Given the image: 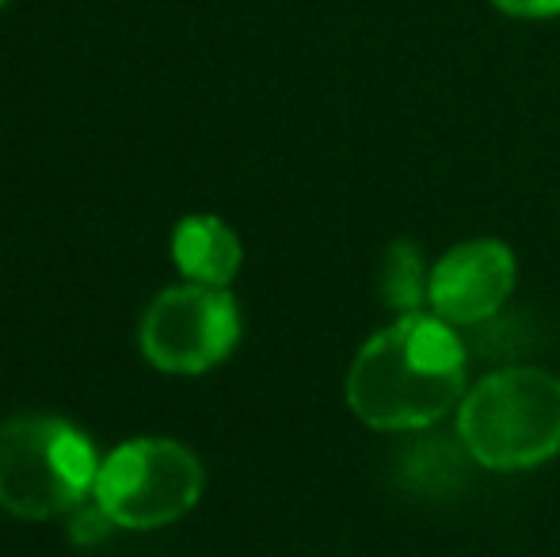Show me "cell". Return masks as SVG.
Wrapping results in <instances>:
<instances>
[{"mask_svg":"<svg viewBox=\"0 0 560 557\" xmlns=\"http://www.w3.org/2000/svg\"><path fill=\"white\" fill-rule=\"evenodd\" d=\"M465 348L450 321L400 313L374 333L347 371V405L366 428L420 431L465 397Z\"/></svg>","mask_w":560,"mask_h":557,"instance_id":"cell-1","label":"cell"},{"mask_svg":"<svg viewBox=\"0 0 560 557\" xmlns=\"http://www.w3.org/2000/svg\"><path fill=\"white\" fill-rule=\"evenodd\" d=\"M457 436L477 466L518 474L560 454V379L541 367H508L465 390Z\"/></svg>","mask_w":560,"mask_h":557,"instance_id":"cell-2","label":"cell"},{"mask_svg":"<svg viewBox=\"0 0 560 557\" xmlns=\"http://www.w3.org/2000/svg\"><path fill=\"white\" fill-rule=\"evenodd\" d=\"M100 459L89 436L54 417L0 423V508L20 520L66 515L96 489Z\"/></svg>","mask_w":560,"mask_h":557,"instance_id":"cell-3","label":"cell"},{"mask_svg":"<svg viewBox=\"0 0 560 557\" xmlns=\"http://www.w3.org/2000/svg\"><path fill=\"white\" fill-rule=\"evenodd\" d=\"M202 474L199 459L176 439H130L100 462L96 504L112 515L115 527L156 531L176 523L199 504Z\"/></svg>","mask_w":560,"mask_h":557,"instance_id":"cell-4","label":"cell"},{"mask_svg":"<svg viewBox=\"0 0 560 557\" xmlns=\"http://www.w3.org/2000/svg\"><path fill=\"white\" fill-rule=\"evenodd\" d=\"M241 340V310L225 287L184 282L149 302L138 328L141 356L164 374H202Z\"/></svg>","mask_w":560,"mask_h":557,"instance_id":"cell-5","label":"cell"},{"mask_svg":"<svg viewBox=\"0 0 560 557\" xmlns=\"http://www.w3.org/2000/svg\"><path fill=\"white\" fill-rule=\"evenodd\" d=\"M518 279V264L503 241L480 237L454 245L431 268L428 305L450 325H480L508 305Z\"/></svg>","mask_w":560,"mask_h":557,"instance_id":"cell-6","label":"cell"},{"mask_svg":"<svg viewBox=\"0 0 560 557\" xmlns=\"http://www.w3.org/2000/svg\"><path fill=\"white\" fill-rule=\"evenodd\" d=\"M172 260L187 282L229 287L241 271V241L214 214H191L172 233Z\"/></svg>","mask_w":560,"mask_h":557,"instance_id":"cell-7","label":"cell"},{"mask_svg":"<svg viewBox=\"0 0 560 557\" xmlns=\"http://www.w3.org/2000/svg\"><path fill=\"white\" fill-rule=\"evenodd\" d=\"M428 279L431 268L423 264L420 248L408 245V241H397L385 256L382 268V290L385 302L397 313H420V305L428 302Z\"/></svg>","mask_w":560,"mask_h":557,"instance_id":"cell-8","label":"cell"},{"mask_svg":"<svg viewBox=\"0 0 560 557\" xmlns=\"http://www.w3.org/2000/svg\"><path fill=\"white\" fill-rule=\"evenodd\" d=\"M107 531H115V523H112V515L96 504V497H92V504L81 500V504L73 508V543H96Z\"/></svg>","mask_w":560,"mask_h":557,"instance_id":"cell-9","label":"cell"},{"mask_svg":"<svg viewBox=\"0 0 560 557\" xmlns=\"http://www.w3.org/2000/svg\"><path fill=\"white\" fill-rule=\"evenodd\" d=\"M503 15H515V20H549L560 15V0H492Z\"/></svg>","mask_w":560,"mask_h":557,"instance_id":"cell-10","label":"cell"},{"mask_svg":"<svg viewBox=\"0 0 560 557\" xmlns=\"http://www.w3.org/2000/svg\"><path fill=\"white\" fill-rule=\"evenodd\" d=\"M4 4H8V0H0V8H4Z\"/></svg>","mask_w":560,"mask_h":557,"instance_id":"cell-11","label":"cell"}]
</instances>
